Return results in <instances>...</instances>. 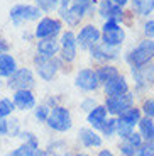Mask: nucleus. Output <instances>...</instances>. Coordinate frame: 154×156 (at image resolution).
Here are the masks:
<instances>
[{
    "instance_id": "obj_1",
    "label": "nucleus",
    "mask_w": 154,
    "mask_h": 156,
    "mask_svg": "<svg viewBox=\"0 0 154 156\" xmlns=\"http://www.w3.org/2000/svg\"><path fill=\"white\" fill-rule=\"evenodd\" d=\"M125 58H127V63L132 68L147 65V63L154 58V41H151V39L141 41L134 49L129 51Z\"/></svg>"
},
{
    "instance_id": "obj_2",
    "label": "nucleus",
    "mask_w": 154,
    "mask_h": 156,
    "mask_svg": "<svg viewBox=\"0 0 154 156\" xmlns=\"http://www.w3.org/2000/svg\"><path fill=\"white\" fill-rule=\"evenodd\" d=\"M34 65L36 70H37V75L43 80L49 82L53 80L54 75L58 73L59 70V61L54 56H44V55H36L34 56Z\"/></svg>"
},
{
    "instance_id": "obj_3",
    "label": "nucleus",
    "mask_w": 154,
    "mask_h": 156,
    "mask_svg": "<svg viewBox=\"0 0 154 156\" xmlns=\"http://www.w3.org/2000/svg\"><path fill=\"white\" fill-rule=\"evenodd\" d=\"M41 17V9L34 7V5H14L10 9V19L16 26H20L24 22H31V20H37Z\"/></svg>"
},
{
    "instance_id": "obj_4",
    "label": "nucleus",
    "mask_w": 154,
    "mask_h": 156,
    "mask_svg": "<svg viewBox=\"0 0 154 156\" xmlns=\"http://www.w3.org/2000/svg\"><path fill=\"white\" fill-rule=\"evenodd\" d=\"M47 126L54 131H59V133H65L68 129H71L73 122H71V115H69V110L65 109V107L58 105L54 107L53 112H49V117H47Z\"/></svg>"
},
{
    "instance_id": "obj_5",
    "label": "nucleus",
    "mask_w": 154,
    "mask_h": 156,
    "mask_svg": "<svg viewBox=\"0 0 154 156\" xmlns=\"http://www.w3.org/2000/svg\"><path fill=\"white\" fill-rule=\"evenodd\" d=\"M102 36H103V43L108 46L119 48L125 39V32L119 26L117 20H105L103 27H102Z\"/></svg>"
},
{
    "instance_id": "obj_6",
    "label": "nucleus",
    "mask_w": 154,
    "mask_h": 156,
    "mask_svg": "<svg viewBox=\"0 0 154 156\" xmlns=\"http://www.w3.org/2000/svg\"><path fill=\"white\" fill-rule=\"evenodd\" d=\"M132 105H134V95L129 94V92L124 95H117V97H108L107 102H105L107 110L114 115H120L127 109H131Z\"/></svg>"
},
{
    "instance_id": "obj_7",
    "label": "nucleus",
    "mask_w": 154,
    "mask_h": 156,
    "mask_svg": "<svg viewBox=\"0 0 154 156\" xmlns=\"http://www.w3.org/2000/svg\"><path fill=\"white\" fill-rule=\"evenodd\" d=\"M61 32V22L51 17H44L39 20L36 27V37L37 39H46V37H56Z\"/></svg>"
},
{
    "instance_id": "obj_8",
    "label": "nucleus",
    "mask_w": 154,
    "mask_h": 156,
    "mask_svg": "<svg viewBox=\"0 0 154 156\" xmlns=\"http://www.w3.org/2000/svg\"><path fill=\"white\" fill-rule=\"evenodd\" d=\"M7 85L14 90H29L34 85V76H32L31 70L20 68V70H17L12 76H9Z\"/></svg>"
},
{
    "instance_id": "obj_9",
    "label": "nucleus",
    "mask_w": 154,
    "mask_h": 156,
    "mask_svg": "<svg viewBox=\"0 0 154 156\" xmlns=\"http://www.w3.org/2000/svg\"><path fill=\"white\" fill-rule=\"evenodd\" d=\"M75 85L81 90H86V92H92V90H96L98 85H100V80H98V75L93 70H80L76 73V78H75Z\"/></svg>"
},
{
    "instance_id": "obj_10",
    "label": "nucleus",
    "mask_w": 154,
    "mask_h": 156,
    "mask_svg": "<svg viewBox=\"0 0 154 156\" xmlns=\"http://www.w3.org/2000/svg\"><path fill=\"white\" fill-rule=\"evenodd\" d=\"M76 39H78V46L80 48H83V49H92L100 41V31L95 26H85V27L78 32Z\"/></svg>"
},
{
    "instance_id": "obj_11",
    "label": "nucleus",
    "mask_w": 154,
    "mask_h": 156,
    "mask_svg": "<svg viewBox=\"0 0 154 156\" xmlns=\"http://www.w3.org/2000/svg\"><path fill=\"white\" fill-rule=\"evenodd\" d=\"M76 46H78V39L71 31H66L61 34V53L63 59L68 63H71L76 58Z\"/></svg>"
},
{
    "instance_id": "obj_12",
    "label": "nucleus",
    "mask_w": 154,
    "mask_h": 156,
    "mask_svg": "<svg viewBox=\"0 0 154 156\" xmlns=\"http://www.w3.org/2000/svg\"><path fill=\"white\" fill-rule=\"evenodd\" d=\"M132 76L135 80L137 88H144V87L154 83V65H142V66L132 68Z\"/></svg>"
},
{
    "instance_id": "obj_13",
    "label": "nucleus",
    "mask_w": 154,
    "mask_h": 156,
    "mask_svg": "<svg viewBox=\"0 0 154 156\" xmlns=\"http://www.w3.org/2000/svg\"><path fill=\"white\" fill-rule=\"evenodd\" d=\"M98 14L105 20H117V22L124 17L122 9L119 5H115L112 0H102L100 5H98Z\"/></svg>"
},
{
    "instance_id": "obj_14",
    "label": "nucleus",
    "mask_w": 154,
    "mask_h": 156,
    "mask_svg": "<svg viewBox=\"0 0 154 156\" xmlns=\"http://www.w3.org/2000/svg\"><path fill=\"white\" fill-rule=\"evenodd\" d=\"M92 53V58L100 59V61H110V59H115L119 55V48L115 46H108V44H96L90 49Z\"/></svg>"
},
{
    "instance_id": "obj_15",
    "label": "nucleus",
    "mask_w": 154,
    "mask_h": 156,
    "mask_svg": "<svg viewBox=\"0 0 154 156\" xmlns=\"http://www.w3.org/2000/svg\"><path fill=\"white\" fill-rule=\"evenodd\" d=\"M129 92V85L125 82L124 76H117L114 80H110L108 83H105V94L108 97H117V95H124Z\"/></svg>"
},
{
    "instance_id": "obj_16",
    "label": "nucleus",
    "mask_w": 154,
    "mask_h": 156,
    "mask_svg": "<svg viewBox=\"0 0 154 156\" xmlns=\"http://www.w3.org/2000/svg\"><path fill=\"white\" fill-rule=\"evenodd\" d=\"M14 104L20 110H29L36 105V100L34 95L31 94V90H17L16 95H14Z\"/></svg>"
},
{
    "instance_id": "obj_17",
    "label": "nucleus",
    "mask_w": 154,
    "mask_h": 156,
    "mask_svg": "<svg viewBox=\"0 0 154 156\" xmlns=\"http://www.w3.org/2000/svg\"><path fill=\"white\" fill-rule=\"evenodd\" d=\"M61 48V43L56 41L54 37H46V39H39L37 41V51L44 56H54Z\"/></svg>"
},
{
    "instance_id": "obj_18",
    "label": "nucleus",
    "mask_w": 154,
    "mask_h": 156,
    "mask_svg": "<svg viewBox=\"0 0 154 156\" xmlns=\"http://www.w3.org/2000/svg\"><path fill=\"white\" fill-rule=\"evenodd\" d=\"M107 121V107H102V105H96L90 110L88 114V122L96 129H102V126L105 124Z\"/></svg>"
},
{
    "instance_id": "obj_19",
    "label": "nucleus",
    "mask_w": 154,
    "mask_h": 156,
    "mask_svg": "<svg viewBox=\"0 0 154 156\" xmlns=\"http://www.w3.org/2000/svg\"><path fill=\"white\" fill-rule=\"evenodd\" d=\"M17 71V63L12 55L0 56V76H12Z\"/></svg>"
},
{
    "instance_id": "obj_20",
    "label": "nucleus",
    "mask_w": 154,
    "mask_h": 156,
    "mask_svg": "<svg viewBox=\"0 0 154 156\" xmlns=\"http://www.w3.org/2000/svg\"><path fill=\"white\" fill-rule=\"evenodd\" d=\"M78 136H80L81 143H83L85 146H88V148H92V146H95V148H96V146L102 144V137L98 136L93 129H86V127L80 129Z\"/></svg>"
},
{
    "instance_id": "obj_21",
    "label": "nucleus",
    "mask_w": 154,
    "mask_h": 156,
    "mask_svg": "<svg viewBox=\"0 0 154 156\" xmlns=\"http://www.w3.org/2000/svg\"><path fill=\"white\" fill-rule=\"evenodd\" d=\"M132 10L139 16H149L154 10V0H132Z\"/></svg>"
},
{
    "instance_id": "obj_22",
    "label": "nucleus",
    "mask_w": 154,
    "mask_h": 156,
    "mask_svg": "<svg viewBox=\"0 0 154 156\" xmlns=\"http://www.w3.org/2000/svg\"><path fill=\"white\" fill-rule=\"evenodd\" d=\"M139 129H141V136L147 141H154V122L151 117L141 119L139 121Z\"/></svg>"
},
{
    "instance_id": "obj_23",
    "label": "nucleus",
    "mask_w": 154,
    "mask_h": 156,
    "mask_svg": "<svg viewBox=\"0 0 154 156\" xmlns=\"http://www.w3.org/2000/svg\"><path fill=\"white\" fill-rule=\"evenodd\" d=\"M96 75H98V80H100L102 83H108L110 80L120 76V75H119V70H117L115 66H110V65H105V66H102L100 70L96 71Z\"/></svg>"
},
{
    "instance_id": "obj_24",
    "label": "nucleus",
    "mask_w": 154,
    "mask_h": 156,
    "mask_svg": "<svg viewBox=\"0 0 154 156\" xmlns=\"http://www.w3.org/2000/svg\"><path fill=\"white\" fill-rule=\"evenodd\" d=\"M119 119L124 121V122H127V124H131V126H135V124H139V121H141V112H139V109L131 107V109H127L124 114H120Z\"/></svg>"
},
{
    "instance_id": "obj_25",
    "label": "nucleus",
    "mask_w": 154,
    "mask_h": 156,
    "mask_svg": "<svg viewBox=\"0 0 154 156\" xmlns=\"http://www.w3.org/2000/svg\"><path fill=\"white\" fill-rule=\"evenodd\" d=\"M14 154L16 156H44L43 151H39L37 146H31V144H22L19 149H16L14 151Z\"/></svg>"
},
{
    "instance_id": "obj_26",
    "label": "nucleus",
    "mask_w": 154,
    "mask_h": 156,
    "mask_svg": "<svg viewBox=\"0 0 154 156\" xmlns=\"http://www.w3.org/2000/svg\"><path fill=\"white\" fill-rule=\"evenodd\" d=\"M134 133V126H131V124H127V122H124V121H117V134H119L120 137H129L131 134Z\"/></svg>"
},
{
    "instance_id": "obj_27",
    "label": "nucleus",
    "mask_w": 154,
    "mask_h": 156,
    "mask_svg": "<svg viewBox=\"0 0 154 156\" xmlns=\"http://www.w3.org/2000/svg\"><path fill=\"white\" fill-rule=\"evenodd\" d=\"M36 4L41 10H46V12H51L54 9H58L61 0H36Z\"/></svg>"
},
{
    "instance_id": "obj_28",
    "label": "nucleus",
    "mask_w": 154,
    "mask_h": 156,
    "mask_svg": "<svg viewBox=\"0 0 154 156\" xmlns=\"http://www.w3.org/2000/svg\"><path fill=\"white\" fill-rule=\"evenodd\" d=\"M14 107H16V104H14L12 100H9V98H0V117L4 119L5 115L12 114Z\"/></svg>"
},
{
    "instance_id": "obj_29",
    "label": "nucleus",
    "mask_w": 154,
    "mask_h": 156,
    "mask_svg": "<svg viewBox=\"0 0 154 156\" xmlns=\"http://www.w3.org/2000/svg\"><path fill=\"white\" fill-rule=\"evenodd\" d=\"M102 133H103L105 136H112L114 133H117V121L115 119H108V121H105V124L102 126Z\"/></svg>"
},
{
    "instance_id": "obj_30",
    "label": "nucleus",
    "mask_w": 154,
    "mask_h": 156,
    "mask_svg": "<svg viewBox=\"0 0 154 156\" xmlns=\"http://www.w3.org/2000/svg\"><path fill=\"white\" fill-rule=\"evenodd\" d=\"M139 156H154V141H147L139 148Z\"/></svg>"
},
{
    "instance_id": "obj_31",
    "label": "nucleus",
    "mask_w": 154,
    "mask_h": 156,
    "mask_svg": "<svg viewBox=\"0 0 154 156\" xmlns=\"http://www.w3.org/2000/svg\"><path fill=\"white\" fill-rule=\"evenodd\" d=\"M120 151L124 153L125 156H135V153L139 151L135 146H132V144H129L127 141H124L122 144H120Z\"/></svg>"
},
{
    "instance_id": "obj_32",
    "label": "nucleus",
    "mask_w": 154,
    "mask_h": 156,
    "mask_svg": "<svg viewBox=\"0 0 154 156\" xmlns=\"http://www.w3.org/2000/svg\"><path fill=\"white\" fill-rule=\"evenodd\" d=\"M125 141H127L129 144H132V146H135V148H141L142 146V136L141 134H137V133H132L129 137H125Z\"/></svg>"
},
{
    "instance_id": "obj_33",
    "label": "nucleus",
    "mask_w": 154,
    "mask_h": 156,
    "mask_svg": "<svg viewBox=\"0 0 154 156\" xmlns=\"http://www.w3.org/2000/svg\"><path fill=\"white\" fill-rule=\"evenodd\" d=\"M34 115L37 121H47V117H49V112H47V107L46 105H39L37 109L34 110Z\"/></svg>"
},
{
    "instance_id": "obj_34",
    "label": "nucleus",
    "mask_w": 154,
    "mask_h": 156,
    "mask_svg": "<svg viewBox=\"0 0 154 156\" xmlns=\"http://www.w3.org/2000/svg\"><path fill=\"white\" fill-rule=\"evenodd\" d=\"M142 110L147 117H154V100H146L142 104Z\"/></svg>"
},
{
    "instance_id": "obj_35",
    "label": "nucleus",
    "mask_w": 154,
    "mask_h": 156,
    "mask_svg": "<svg viewBox=\"0 0 154 156\" xmlns=\"http://www.w3.org/2000/svg\"><path fill=\"white\" fill-rule=\"evenodd\" d=\"M144 32H146V36H149V37H154V20H147V22L144 24Z\"/></svg>"
},
{
    "instance_id": "obj_36",
    "label": "nucleus",
    "mask_w": 154,
    "mask_h": 156,
    "mask_svg": "<svg viewBox=\"0 0 154 156\" xmlns=\"http://www.w3.org/2000/svg\"><path fill=\"white\" fill-rule=\"evenodd\" d=\"M7 133H9V122L0 117V134H7Z\"/></svg>"
},
{
    "instance_id": "obj_37",
    "label": "nucleus",
    "mask_w": 154,
    "mask_h": 156,
    "mask_svg": "<svg viewBox=\"0 0 154 156\" xmlns=\"http://www.w3.org/2000/svg\"><path fill=\"white\" fill-rule=\"evenodd\" d=\"M7 51H9V44L5 43L4 39H0V56H2V55H7Z\"/></svg>"
},
{
    "instance_id": "obj_38",
    "label": "nucleus",
    "mask_w": 154,
    "mask_h": 156,
    "mask_svg": "<svg viewBox=\"0 0 154 156\" xmlns=\"http://www.w3.org/2000/svg\"><path fill=\"white\" fill-rule=\"evenodd\" d=\"M93 107H96L93 100H85V102H83V109H85V110H92Z\"/></svg>"
},
{
    "instance_id": "obj_39",
    "label": "nucleus",
    "mask_w": 154,
    "mask_h": 156,
    "mask_svg": "<svg viewBox=\"0 0 154 156\" xmlns=\"http://www.w3.org/2000/svg\"><path fill=\"white\" fill-rule=\"evenodd\" d=\"M112 2H114L115 5H119V7H124V5L127 4V0H112Z\"/></svg>"
},
{
    "instance_id": "obj_40",
    "label": "nucleus",
    "mask_w": 154,
    "mask_h": 156,
    "mask_svg": "<svg viewBox=\"0 0 154 156\" xmlns=\"http://www.w3.org/2000/svg\"><path fill=\"white\" fill-rule=\"evenodd\" d=\"M98 156H114V154H112L110 151H107V149H103V151H100V154H98Z\"/></svg>"
},
{
    "instance_id": "obj_41",
    "label": "nucleus",
    "mask_w": 154,
    "mask_h": 156,
    "mask_svg": "<svg viewBox=\"0 0 154 156\" xmlns=\"http://www.w3.org/2000/svg\"><path fill=\"white\" fill-rule=\"evenodd\" d=\"M78 2H92V0H78Z\"/></svg>"
},
{
    "instance_id": "obj_42",
    "label": "nucleus",
    "mask_w": 154,
    "mask_h": 156,
    "mask_svg": "<svg viewBox=\"0 0 154 156\" xmlns=\"http://www.w3.org/2000/svg\"><path fill=\"white\" fill-rule=\"evenodd\" d=\"M75 156H88V154H75Z\"/></svg>"
},
{
    "instance_id": "obj_43",
    "label": "nucleus",
    "mask_w": 154,
    "mask_h": 156,
    "mask_svg": "<svg viewBox=\"0 0 154 156\" xmlns=\"http://www.w3.org/2000/svg\"><path fill=\"white\" fill-rule=\"evenodd\" d=\"M66 156H68V154H66Z\"/></svg>"
}]
</instances>
